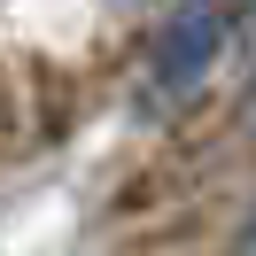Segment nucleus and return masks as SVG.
Here are the masks:
<instances>
[{
	"label": "nucleus",
	"mask_w": 256,
	"mask_h": 256,
	"mask_svg": "<svg viewBox=\"0 0 256 256\" xmlns=\"http://www.w3.org/2000/svg\"><path fill=\"white\" fill-rule=\"evenodd\" d=\"M218 39H225L218 0H186L178 16L163 24V39H156V78H163V94H186V86L218 62Z\"/></svg>",
	"instance_id": "nucleus-1"
},
{
	"label": "nucleus",
	"mask_w": 256,
	"mask_h": 256,
	"mask_svg": "<svg viewBox=\"0 0 256 256\" xmlns=\"http://www.w3.org/2000/svg\"><path fill=\"white\" fill-rule=\"evenodd\" d=\"M248 248H256V225H248Z\"/></svg>",
	"instance_id": "nucleus-2"
},
{
	"label": "nucleus",
	"mask_w": 256,
	"mask_h": 256,
	"mask_svg": "<svg viewBox=\"0 0 256 256\" xmlns=\"http://www.w3.org/2000/svg\"><path fill=\"white\" fill-rule=\"evenodd\" d=\"M248 116H256V101H248Z\"/></svg>",
	"instance_id": "nucleus-3"
}]
</instances>
